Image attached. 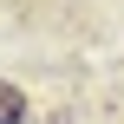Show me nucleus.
I'll return each instance as SVG.
<instances>
[{
    "label": "nucleus",
    "instance_id": "f257e3e1",
    "mask_svg": "<svg viewBox=\"0 0 124 124\" xmlns=\"http://www.w3.org/2000/svg\"><path fill=\"white\" fill-rule=\"evenodd\" d=\"M20 118H26V98L13 85H0V124H20Z\"/></svg>",
    "mask_w": 124,
    "mask_h": 124
}]
</instances>
